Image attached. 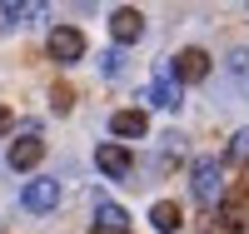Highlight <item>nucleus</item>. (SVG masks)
Segmentation results:
<instances>
[{
    "label": "nucleus",
    "instance_id": "1",
    "mask_svg": "<svg viewBox=\"0 0 249 234\" xmlns=\"http://www.w3.org/2000/svg\"><path fill=\"white\" fill-rule=\"evenodd\" d=\"M190 184H195V199H199L204 209L224 204V180H219V160H195V169H190Z\"/></svg>",
    "mask_w": 249,
    "mask_h": 234
},
{
    "label": "nucleus",
    "instance_id": "2",
    "mask_svg": "<svg viewBox=\"0 0 249 234\" xmlns=\"http://www.w3.org/2000/svg\"><path fill=\"white\" fill-rule=\"evenodd\" d=\"M50 60H55V65H75V60H85V30L55 25L50 30Z\"/></svg>",
    "mask_w": 249,
    "mask_h": 234
},
{
    "label": "nucleus",
    "instance_id": "3",
    "mask_svg": "<svg viewBox=\"0 0 249 234\" xmlns=\"http://www.w3.org/2000/svg\"><path fill=\"white\" fill-rule=\"evenodd\" d=\"M20 204H25L30 215H50V209L60 204V184L55 180H30L25 195H20Z\"/></svg>",
    "mask_w": 249,
    "mask_h": 234
},
{
    "label": "nucleus",
    "instance_id": "4",
    "mask_svg": "<svg viewBox=\"0 0 249 234\" xmlns=\"http://www.w3.org/2000/svg\"><path fill=\"white\" fill-rule=\"evenodd\" d=\"M110 35H115V45H135V40L144 35V15H140L135 5H120V10L110 15Z\"/></svg>",
    "mask_w": 249,
    "mask_h": 234
},
{
    "label": "nucleus",
    "instance_id": "5",
    "mask_svg": "<svg viewBox=\"0 0 249 234\" xmlns=\"http://www.w3.org/2000/svg\"><path fill=\"white\" fill-rule=\"evenodd\" d=\"M170 75H175V85H195V80L210 75V55H204V50H179Z\"/></svg>",
    "mask_w": 249,
    "mask_h": 234
},
{
    "label": "nucleus",
    "instance_id": "6",
    "mask_svg": "<svg viewBox=\"0 0 249 234\" xmlns=\"http://www.w3.org/2000/svg\"><path fill=\"white\" fill-rule=\"evenodd\" d=\"M95 164H100V175H110V180H124V175L135 169V160H130L124 144H100V150H95Z\"/></svg>",
    "mask_w": 249,
    "mask_h": 234
},
{
    "label": "nucleus",
    "instance_id": "7",
    "mask_svg": "<svg viewBox=\"0 0 249 234\" xmlns=\"http://www.w3.org/2000/svg\"><path fill=\"white\" fill-rule=\"evenodd\" d=\"M40 155H45V140H40V135H20V140L10 144V169H20V175H25V169L40 164Z\"/></svg>",
    "mask_w": 249,
    "mask_h": 234
},
{
    "label": "nucleus",
    "instance_id": "8",
    "mask_svg": "<svg viewBox=\"0 0 249 234\" xmlns=\"http://www.w3.org/2000/svg\"><path fill=\"white\" fill-rule=\"evenodd\" d=\"M144 130H150L144 110H115L110 115V135L115 140H144Z\"/></svg>",
    "mask_w": 249,
    "mask_h": 234
},
{
    "label": "nucleus",
    "instance_id": "9",
    "mask_svg": "<svg viewBox=\"0 0 249 234\" xmlns=\"http://www.w3.org/2000/svg\"><path fill=\"white\" fill-rule=\"evenodd\" d=\"M150 105H160V110H179V85H175V75L164 70V75H155V85H150V95H144Z\"/></svg>",
    "mask_w": 249,
    "mask_h": 234
},
{
    "label": "nucleus",
    "instance_id": "10",
    "mask_svg": "<svg viewBox=\"0 0 249 234\" xmlns=\"http://www.w3.org/2000/svg\"><path fill=\"white\" fill-rule=\"evenodd\" d=\"M95 219H100L95 229H105V234H124V224H130V215H124L120 204H110V199L95 204Z\"/></svg>",
    "mask_w": 249,
    "mask_h": 234
},
{
    "label": "nucleus",
    "instance_id": "11",
    "mask_svg": "<svg viewBox=\"0 0 249 234\" xmlns=\"http://www.w3.org/2000/svg\"><path fill=\"white\" fill-rule=\"evenodd\" d=\"M150 224H155L160 234H175V229L184 224V215H179V204H175V199H160V204L150 209Z\"/></svg>",
    "mask_w": 249,
    "mask_h": 234
},
{
    "label": "nucleus",
    "instance_id": "12",
    "mask_svg": "<svg viewBox=\"0 0 249 234\" xmlns=\"http://www.w3.org/2000/svg\"><path fill=\"white\" fill-rule=\"evenodd\" d=\"M219 219L230 229H244V204H219Z\"/></svg>",
    "mask_w": 249,
    "mask_h": 234
},
{
    "label": "nucleus",
    "instance_id": "13",
    "mask_svg": "<svg viewBox=\"0 0 249 234\" xmlns=\"http://www.w3.org/2000/svg\"><path fill=\"white\" fill-rule=\"evenodd\" d=\"M0 15L15 25V20H25V15H40V5H15V0H10V5H0Z\"/></svg>",
    "mask_w": 249,
    "mask_h": 234
},
{
    "label": "nucleus",
    "instance_id": "14",
    "mask_svg": "<svg viewBox=\"0 0 249 234\" xmlns=\"http://www.w3.org/2000/svg\"><path fill=\"white\" fill-rule=\"evenodd\" d=\"M230 160H244V164H249V130H239V135L230 140Z\"/></svg>",
    "mask_w": 249,
    "mask_h": 234
},
{
    "label": "nucleus",
    "instance_id": "15",
    "mask_svg": "<svg viewBox=\"0 0 249 234\" xmlns=\"http://www.w3.org/2000/svg\"><path fill=\"white\" fill-rule=\"evenodd\" d=\"M230 70H234V75H244V70H249V55H244V50H234V55H230Z\"/></svg>",
    "mask_w": 249,
    "mask_h": 234
},
{
    "label": "nucleus",
    "instance_id": "16",
    "mask_svg": "<svg viewBox=\"0 0 249 234\" xmlns=\"http://www.w3.org/2000/svg\"><path fill=\"white\" fill-rule=\"evenodd\" d=\"M10 125H15V115L5 110V105H0V135H5V130H10Z\"/></svg>",
    "mask_w": 249,
    "mask_h": 234
},
{
    "label": "nucleus",
    "instance_id": "17",
    "mask_svg": "<svg viewBox=\"0 0 249 234\" xmlns=\"http://www.w3.org/2000/svg\"><path fill=\"white\" fill-rule=\"evenodd\" d=\"M244 195H249V175H244Z\"/></svg>",
    "mask_w": 249,
    "mask_h": 234
},
{
    "label": "nucleus",
    "instance_id": "18",
    "mask_svg": "<svg viewBox=\"0 0 249 234\" xmlns=\"http://www.w3.org/2000/svg\"><path fill=\"white\" fill-rule=\"evenodd\" d=\"M90 234H105V229H90Z\"/></svg>",
    "mask_w": 249,
    "mask_h": 234
}]
</instances>
